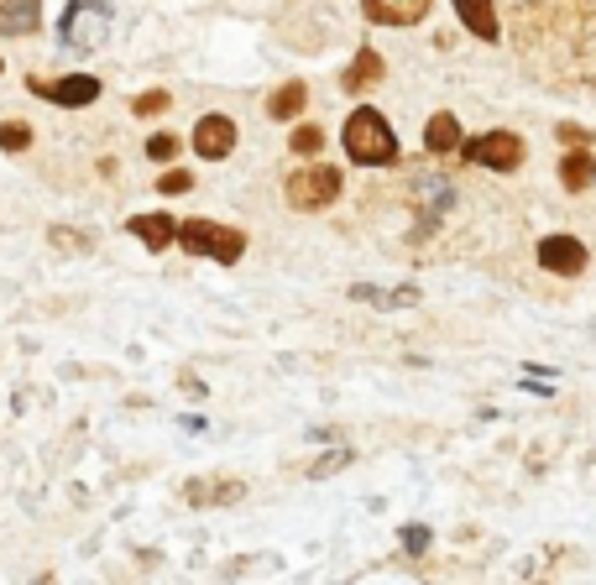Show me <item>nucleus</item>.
Listing matches in <instances>:
<instances>
[{
	"label": "nucleus",
	"mask_w": 596,
	"mask_h": 585,
	"mask_svg": "<svg viewBox=\"0 0 596 585\" xmlns=\"http://www.w3.org/2000/svg\"><path fill=\"white\" fill-rule=\"evenodd\" d=\"M340 147L356 168H398V131L377 105H356L346 121H340Z\"/></svg>",
	"instance_id": "f257e3e1"
},
{
	"label": "nucleus",
	"mask_w": 596,
	"mask_h": 585,
	"mask_svg": "<svg viewBox=\"0 0 596 585\" xmlns=\"http://www.w3.org/2000/svg\"><path fill=\"white\" fill-rule=\"evenodd\" d=\"M340 194H346V173L330 168V162H304V168H293L283 178V199L298 215H319V209H330Z\"/></svg>",
	"instance_id": "f03ea898"
},
{
	"label": "nucleus",
	"mask_w": 596,
	"mask_h": 585,
	"mask_svg": "<svg viewBox=\"0 0 596 585\" xmlns=\"http://www.w3.org/2000/svg\"><path fill=\"white\" fill-rule=\"evenodd\" d=\"M178 251L183 256H204V262H220V267H236L246 256V236L220 220H183L178 225Z\"/></svg>",
	"instance_id": "7ed1b4c3"
},
{
	"label": "nucleus",
	"mask_w": 596,
	"mask_h": 585,
	"mask_svg": "<svg viewBox=\"0 0 596 585\" xmlns=\"http://www.w3.org/2000/svg\"><path fill=\"white\" fill-rule=\"evenodd\" d=\"M455 157H466L471 168H487V173H518L529 162V142L518 131H481V136H466Z\"/></svg>",
	"instance_id": "20e7f679"
},
{
	"label": "nucleus",
	"mask_w": 596,
	"mask_h": 585,
	"mask_svg": "<svg viewBox=\"0 0 596 585\" xmlns=\"http://www.w3.org/2000/svg\"><path fill=\"white\" fill-rule=\"evenodd\" d=\"M27 89H32L37 100H53V105H63V110H84V105H95V100H100V89H105V84H100L95 74H63V79H53V84L32 74Z\"/></svg>",
	"instance_id": "39448f33"
},
{
	"label": "nucleus",
	"mask_w": 596,
	"mask_h": 585,
	"mask_svg": "<svg viewBox=\"0 0 596 585\" xmlns=\"http://www.w3.org/2000/svg\"><path fill=\"white\" fill-rule=\"evenodd\" d=\"M539 267L555 277H581L591 267V246L581 236H570V230H555V236L539 241Z\"/></svg>",
	"instance_id": "423d86ee"
},
{
	"label": "nucleus",
	"mask_w": 596,
	"mask_h": 585,
	"mask_svg": "<svg viewBox=\"0 0 596 585\" xmlns=\"http://www.w3.org/2000/svg\"><path fill=\"white\" fill-rule=\"evenodd\" d=\"M236 142H241V126L225 110H210V115H199V121H194V152L204 162H225L236 152Z\"/></svg>",
	"instance_id": "0eeeda50"
},
{
	"label": "nucleus",
	"mask_w": 596,
	"mask_h": 585,
	"mask_svg": "<svg viewBox=\"0 0 596 585\" xmlns=\"http://www.w3.org/2000/svg\"><path fill=\"white\" fill-rule=\"evenodd\" d=\"M131 236L142 241L147 251H173V241H178V220H173V209H147V215H131Z\"/></svg>",
	"instance_id": "6e6552de"
},
{
	"label": "nucleus",
	"mask_w": 596,
	"mask_h": 585,
	"mask_svg": "<svg viewBox=\"0 0 596 585\" xmlns=\"http://www.w3.org/2000/svg\"><path fill=\"white\" fill-rule=\"evenodd\" d=\"M461 142H466V126H461V115H455V110H434L424 121V152L429 157H455Z\"/></svg>",
	"instance_id": "1a4fd4ad"
},
{
	"label": "nucleus",
	"mask_w": 596,
	"mask_h": 585,
	"mask_svg": "<svg viewBox=\"0 0 596 585\" xmlns=\"http://www.w3.org/2000/svg\"><path fill=\"white\" fill-rule=\"evenodd\" d=\"M429 6L434 0H361L366 21H382V27H419Z\"/></svg>",
	"instance_id": "9d476101"
},
{
	"label": "nucleus",
	"mask_w": 596,
	"mask_h": 585,
	"mask_svg": "<svg viewBox=\"0 0 596 585\" xmlns=\"http://www.w3.org/2000/svg\"><path fill=\"white\" fill-rule=\"evenodd\" d=\"M450 6H455V21H461L471 37H481V42H497L502 37L497 0H450Z\"/></svg>",
	"instance_id": "9b49d317"
},
{
	"label": "nucleus",
	"mask_w": 596,
	"mask_h": 585,
	"mask_svg": "<svg viewBox=\"0 0 596 585\" xmlns=\"http://www.w3.org/2000/svg\"><path fill=\"white\" fill-rule=\"evenodd\" d=\"M42 32V0H0V37Z\"/></svg>",
	"instance_id": "f8f14e48"
},
{
	"label": "nucleus",
	"mask_w": 596,
	"mask_h": 585,
	"mask_svg": "<svg viewBox=\"0 0 596 585\" xmlns=\"http://www.w3.org/2000/svg\"><path fill=\"white\" fill-rule=\"evenodd\" d=\"M382 79H387L382 53H377V48H361V53L351 58V68L340 74V89H346V95H361V89H372V84H382Z\"/></svg>",
	"instance_id": "ddd939ff"
},
{
	"label": "nucleus",
	"mask_w": 596,
	"mask_h": 585,
	"mask_svg": "<svg viewBox=\"0 0 596 585\" xmlns=\"http://www.w3.org/2000/svg\"><path fill=\"white\" fill-rule=\"evenodd\" d=\"M596 183V157H591V147H570L565 157H560V189L565 194H586Z\"/></svg>",
	"instance_id": "4468645a"
},
{
	"label": "nucleus",
	"mask_w": 596,
	"mask_h": 585,
	"mask_svg": "<svg viewBox=\"0 0 596 585\" xmlns=\"http://www.w3.org/2000/svg\"><path fill=\"white\" fill-rule=\"evenodd\" d=\"M304 105H309V84H298V79L278 84V89L267 95V115H272V121H298V115H304Z\"/></svg>",
	"instance_id": "2eb2a0df"
},
{
	"label": "nucleus",
	"mask_w": 596,
	"mask_h": 585,
	"mask_svg": "<svg viewBox=\"0 0 596 585\" xmlns=\"http://www.w3.org/2000/svg\"><path fill=\"white\" fill-rule=\"evenodd\" d=\"M183 497H189L194 507H225V502H241L246 486L241 481H189V486H183Z\"/></svg>",
	"instance_id": "dca6fc26"
},
{
	"label": "nucleus",
	"mask_w": 596,
	"mask_h": 585,
	"mask_svg": "<svg viewBox=\"0 0 596 585\" xmlns=\"http://www.w3.org/2000/svg\"><path fill=\"white\" fill-rule=\"evenodd\" d=\"M288 147H293V157H314L319 147H325V126H314V121L293 126V131H288Z\"/></svg>",
	"instance_id": "f3484780"
},
{
	"label": "nucleus",
	"mask_w": 596,
	"mask_h": 585,
	"mask_svg": "<svg viewBox=\"0 0 596 585\" xmlns=\"http://www.w3.org/2000/svg\"><path fill=\"white\" fill-rule=\"evenodd\" d=\"M27 147H32L27 121H0V152H27Z\"/></svg>",
	"instance_id": "a211bd4d"
},
{
	"label": "nucleus",
	"mask_w": 596,
	"mask_h": 585,
	"mask_svg": "<svg viewBox=\"0 0 596 585\" xmlns=\"http://www.w3.org/2000/svg\"><path fill=\"white\" fill-rule=\"evenodd\" d=\"M178 147H183V142H178L173 131H152V136H147V157H152V162H178Z\"/></svg>",
	"instance_id": "6ab92c4d"
},
{
	"label": "nucleus",
	"mask_w": 596,
	"mask_h": 585,
	"mask_svg": "<svg viewBox=\"0 0 596 585\" xmlns=\"http://www.w3.org/2000/svg\"><path fill=\"white\" fill-rule=\"evenodd\" d=\"M194 189V173L189 168H168V173H157V194L173 199V194H189Z\"/></svg>",
	"instance_id": "aec40b11"
},
{
	"label": "nucleus",
	"mask_w": 596,
	"mask_h": 585,
	"mask_svg": "<svg viewBox=\"0 0 596 585\" xmlns=\"http://www.w3.org/2000/svg\"><path fill=\"white\" fill-rule=\"evenodd\" d=\"M168 105H173V95H168V89H147V95H136V100H131V110L142 115V121H152V115H163Z\"/></svg>",
	"instance_id": "412c9836"
},
{
	"label": "nucleus",
	"mask_w": 596,
	"mask_h": 585,
	"mask_svg": "<svg viewBox=\"0 0 596 585\" xmlns=\"http://www.w3.org/2000/svg\"><path fill=\"white\" fill-rule=\"evenodd\" d=\"M356 455L351 450H330V455H319V465H309V476H330V471H346Z\"/></svg>",
	"instance_id": "4be33fe9"
},
{
	"label": "nucleus",
	"mask_w": 596,
	"mask_h": 585,
	"mask_svg": "<svg viewBox=\"0 0 596 585\" xmlns=\"http://www.w3.org/2000/svg\"><path fill=\"white\" fill-rule=\"evenodd\" d=\"M398 538H403V549H408V554H424V549L434 544V533H429V528H419V523H408Z\"/></svg>",
	"instance_id": "5701e85b"
},
{
	"label": "nucleus",
	"mask_w": 596,
	"mask_h": 585,
	"mask_svg": "<svg viewBox=\"0 0 596 585\" xmlns=\"http://www.w3.org/2000/svg\"><path fill=\"white\" fill-rule=\"evenodd\" d=\"M560 142L565 147H591V131L586 126H560Z\"/></svg>",
	"instance_id": "b1692460"
},
{
	"label": "nucleus",
	"mask_w": 596,
	"mask_h": 585,
	"mask_svg": "<svg viewBox=\"0 0 596 585\" xmlns=\"http://www.w3.org/2000/svg\"><path fill=\"white\" fill-rule=\"evenodd\" d=\"M48 241H58V246H95V236H74V230H48Z\"/></svg>",
	"instance_id": "393cba45"
},
{
	"label": "nucleus",
	"mask_w": 596,
	"mask_h": 585,
	"mask_svg": "<svg viewBox=\"0 0 596 585\" xmlns=\"http://www.w3.org/2000/svg\"><path fill=\"white\" fill-rule=\"evenodd\" d=\"M0 74H6V58H0Z\"/></svg>",
	"instance_id": "a878e982"
}]
</instances>
